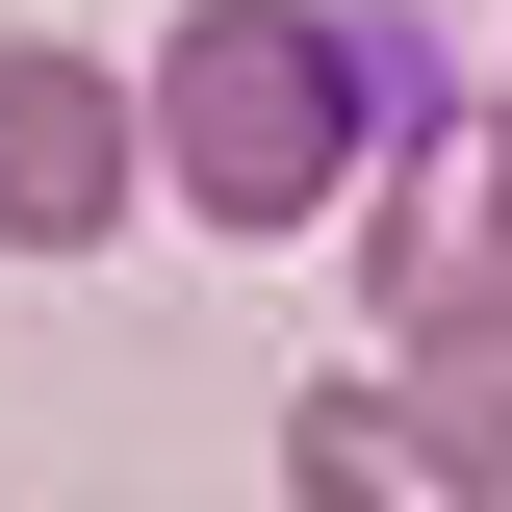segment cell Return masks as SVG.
<instances>
[{"label":"cell","mask_w":512,"mask_h":512,"mask_svg":"<svg viewBox=\"0 0 512 512\" xmlns=\"http://www.w3.org/2000/svg\"><path fill=\"white\" fill-rule=\"evenodd\" d=\"M128 103H154V205L180 231L282 256V231H359V180L410 128H461V77H436L410 0H180Z\"/></svg>","instance_id":"6da1fadb"},{"label":"cell","mask_w":512,"mask_h":512,"mask_svg":"<svg viewBox=\"0 0 512 512\" xmlns=\"http://www.w3.org/2000/svg\"><path fill=\"white\" fill-rule=\"evenodd\" d=\"M154 231V103L77 26H0V256H103Z\"/></svg>","instance_id":"7a4b0ae2"},{"label":"cell","mask_w":512,"mask_h":512,"mask_svg":"<svg viewBox=\"0 0 512 512\" xmlns=\"http://www.w3.org/2000/svg\"><path fill=\"white\" fill-rule=\"evenodd\" d=\"M282 512H512V487L410 359H333V384H282Z\"/></svg>","instance_id":"3957f363"},{"label":"cell","mask_w":512,"mask_h":512,"mask_svg":"<svg viewBox=\"0 0 512 512\" xmlns=\"http://www.w3.org/2000/svg\"><path fill=\"white\" fill-rule=\"evenodd\" d=\"M487 205H512V103H487Z\"/></svg>","instance_id":"277c9868"}]
</instances>
